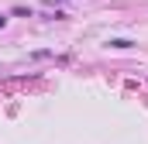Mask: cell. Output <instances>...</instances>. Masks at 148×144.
<instances>
[{
    "instance_id": "1",
    "label": "cell",
    "mask_w": 148,
    "mask_h": 144,
    "mask_svg": "<svg viewBox=\"0 0 148 144\" xmlns=\"http://www.w3.org/2000/svg\"><path fill=\"white\" fill-rule=\"evenodd\" d=\"M107 48H121V52H124V48H134V41H127V38H110Z\"/></svg>"
},
{
    "instance_id": "2",
    "label": "cell",
    "mask_w": 148,
    "mask_h": 144,
    "mask_svg": "<svg viewBox=\"0 0 148 144\" xmlns=\"http://www.w3.org/2000/svg\"><path fill=\"white\" fill-rule=\"evenodd\" d=\"M55 3H62V0H45V7H55Z\"/></svg>"
},
{
    "instance_id": "3",
    "label": "cell",
    "mask_w": 148,
    "mask_h": 144,
    "mask_svg": "<svg viewBox=\"0 0 148 144\" xmlns=\"http://www.w3.org/2000/svg\"><path fill=\"white\" fill-rule=\"evenodd\" d=\"M3 24H7V17H3V14H0V28H3Z\"/></svg>"
}]
</instances>
